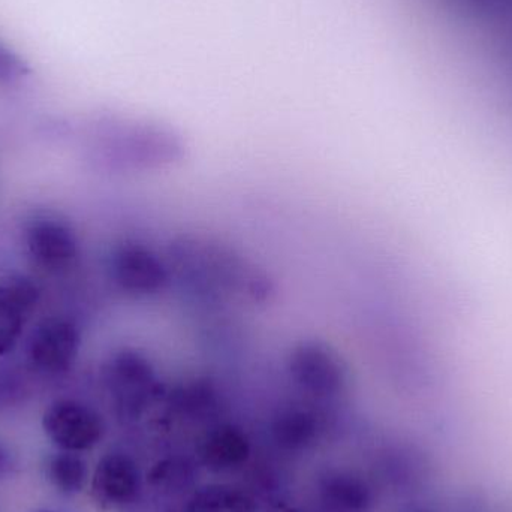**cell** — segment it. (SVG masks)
I'll use <instances>...</instances> for the list:
<instances>
[{
	"label": "cell",
	"instance_id": "6da1fadb",
	"mask_svg": "<svg viewBox=\"0 0 512 512\" xmlns=\"http://www.w3.org/2000/svg\"><path fill=\"white\" fill-rule=\"evenodd\" d=\"M81 343V331L74 321L63 316H48L30 333L27 361L45 375H63L77 363Z\"/></svg>",
	"mask_w": 512,
	"mask_h": 512
},
{
	"label": "cell",
	"instance_id": "7a4b0ae2",
	"mask_svg": "<svg viewBox=\"0 0 512 512\" xmlns=\"http://www.w3.org/2000/svg\"><path fill=\"white\" fill-rule=\"evenodd\" d=\"M42 429L63 451L80 453L92 450L104 436L101 415L86 403L75 399H59L45 409Z\"/></svg>",
	"mask_w": 512,
	"mask_h": 512
},
{
	"label": "cell",
	"instance_id": "3957f363",
	"mask_svg": "<svg viewBox=\"0 0 512 512\" xmlns=\"http://www.w3.org/2000/svg\"><path fill=\"white\" fill-rule=\"evenodd\" d=\"M24 243L36 267L48 273L69 270L80 252L78 237L71 225L54 216L32 219L24 230Z\"/></svg>",
	"mask_w": 512,
	"mask_h": 512
},
{
	"label": "cell",
	"instance_id": "277c9868",
	"mask_svg": "<svg viewBox=\"0 0 512 512\" xmlns=\"http://www.w3.org/2000/svg\"><path fill=\"white\" fill-rule=\"evenodd\" d=\"M143 477L140 466L128 454L102 457L92 477V496L104 510L129 507L140 498Z\"/></svg>",
	"mask_w": 512,
	"mask_h": 512
},
{
	"label": "cell",
	"instance_id": "5b68a950",
	"mask_svg": "<svg viewBox=\"0 0 512 512\" xmlns=\"http://www.w3.org/2000/svg\"><path fill=\"white\" fill-rule=\"evenodd\" d=\"M39 291L24 276L0 280V357L17 348L27 316L38 303Z\"/></svg>",
	"mask_w": 512,
	"mask_h": 512
},
{
	"label": "cell",
	"instance_id": "8992f818",
	"mask_svg": "<svg viewBox=\"0 0 512 512\" xmlns=\"http://www.w3.org/2000/svg\"><path fill=\"white\" fill-rule=\"evenodd\" d=\"M252 444L242 427L221 424L213 427L200 445V459L209 471H237L251 459Z\"/></svg>",
	"mask_w": 512,
	"mask_h": 512
},
{
	"label": "cell",
	"instance_id": "52a82bcc",
	"mask_svg": "<svg viewBox=\"0 0 512 512\" xmlns=\"http://www.w3.org/2000/svg\"><path fill=\"white\" fill-rule=\"evenodd\" d=\"M318 495L328 512H370L375 504V493L366 478L343 469L319 478Z\"/></svg>",
	"mask_w": 512,
	"mask_h": 512
},
{
	"label": "cell",
	"instance_id": "ba28073f",
	"mask_svg": "<svg viewBox=\"0 0 512 512\" xmlns=\"http://www.w3.org/2000/svg\"><path fill=\"white\" fill-rule=\"evenodd\" d=\"M271 432L274 442L283 450H306L318 439L319 420L307 409H286L274 420Z\"/></svg>",
	"mask_w": 512,
	"mask_h": 512
},
{
	"label": "cell",
	"instance_id": "9c48e42d",
	"mask_svg": "<svg viewBox=\"0 0 512 512\" xmlns=\"http://www.w3.org/2000/svg\"><path fill=\"white\" fill-rule=\"evenodd\" d=\"M185 512H256L254 498L231 484H209L189 498Z\"/></svg>",
	"mask_w": 512,
	"mask_h": 512
},
{
	"label": "cell",
	"instance_id": "30bf717a",
	"mask_svg": "<svg viewBox=\"0 0 512 512\" xmlns=\"http://www.w3.org/2000/svg\"><path fill=\"white\" fill-rule=\"evenodd\" d=\"M47 477L60 493L75 495L86 486L89 468L80 456L65 451L48 460Z\"/></svg>",
	"mask_w": 512,
	"mask_h": 512
},
{
	"label": "cell",
	"instance_id": "8fae6325",
	"mask_svg": "<svg viewBox=\"0 0 512 512\" xmlns=\"http://www.w3.org/2000/svg\"><path fill=\"white\" fill-rule=\"evenodd\" d=\"M186 477V465L177 463V460H159L156 465L152 466L149 472H147V481L152 486L159 487H170L171 484H176L177 481L183 480ZM186 480V478H185Z\"/></svg>",
	"mask_w": 512,
	"mask_h": 512
},
{
	"label": "cell",
	"instance_id": "7c38bea8",
	"mask_svg": "<svg viewBox=\"0 0 512 512\" xmlns=\"http://www.w3.org/2000/svg\"><path fill=\"white\" fill-rule=\"evenodd\" d=\"M14 62L9 59L8 54H5V51L0 50V80L2 78H8L9 75L14 74Z\"/></svg>",
	"mask_w": 512,
	"mask_h": 512
},
{
	"label": "cell",
	"instance_id": "4fadbf2b",
	"mask_svg": "<svg viewBox=\"0 0 512 512\" xmlns=\"http://www.w3.org/2000/svg\"><path fill=\"white\" fill-rule=\"evenodd\" d=\"M271 512H303L294 507H277L276 510Z\"/></svg>",
	"mask_w": 512,
	"mask_h": 512
},
{
	"label": "cell",
	"instance_id": "5bb4252c",
	"mask_svg": "<svg viewBox=\"0 0 512 512\" xmlns=\"http://www.w3.org/2000/svg\"><path fill=\"white\" fill-rule=\"evenodd\" d=\"M417 512H436V511H427V510H423V511H417Z\"/></svg>",
	"mask_w": 512,
	"mask_h": 512
}]
</instances>
